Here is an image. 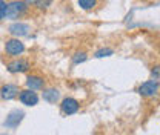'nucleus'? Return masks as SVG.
I'll use <instances>...</instances> for the list:
<instances>
[{"label":"nucleus","instance_id":"6","mask_svg":"<svg viewBox=\"0 0 160 135\" xmlns=\"http://www.w3.org/2000/svg\"><path fill=\"white\" fill-rule=\"evenodd\" d=\"M17 98L20 100V103L25 104V106H36L40 100L37 91H32V89H28V88L26 89H20Z\"/></svg>","mask_w":160,"mask_h":135},{"label":"nucleus","instance_id":"11","mask_svg":"<svg viewBox=\"0 0 160 135\" xmlns=\"http://www.w3.org/2000/svg\"><path fill=\"white\" fill-rule=\"evenodd\" d=\"M23 112L22 111H12L9 115L6 117V120H5V126H8V128H17L19 126V123L23 120Z\"/></svg>","mask_w":160,"mask_h":135},{"label":"nucleus","instance_id":"3","mask_svg":"<svg viewBox=\"0 0 160 135\" xmlns=\"http://www.w3.org/2000/svg\"><path fill=\"white\" fill-rule=\"evenodd\" d=\"M6 69L11 74H25V72H28L31 69V61L28 58L16 57L6 63Z\"/></svg>","mask_w":160,"mask_h":135},{"label":"nucleus","instance_id":"13","mask_svg":"<svg viewBox=\"0 0 160 135\" xmlns=\"http://www.w3.org/2000/svg\"><path fill=\"white\" fill-rule=\"evenodd\" d=\"M72 65H80V63H83V61H86V58H88V52L86 51H83V49H79V51H76L74 54H72Z\"/></svg>","mask_w":160,"mask_h":135},{"label":"nucleus","instance_id":"5","mask_svg":"<svg viewBox=\"0 0 160 135\" xmlns=\"http://www.w3.org/2000/svg\"><path fill=\"white\" fill-rule=\"evenodd\" d=\"M80 109V101L74 97H65L60 101V111L63 115H74Z\"/></svg>","mask_w":160,"mask_h":135},{"label":"nucleus","instance_id":"14","mask_svg":"<svg viewBox=\"0 0 160 135\" xmlns=\"http://www.w3.org/2000/svg\"><path fill=\"white\" fill-rule=\"evenodd\" d=\"M32 5H34L37 9H40V11H46V9L52 5V0H34Z\"/></svg>","mask_w":160,"mask_h":135},{"label":"nucleus","instance_id":"17","mask_svg":"<svg viewBox=\"0 0 160 135\" xmlns=\"http://www.w3.org/2000/svg\"><path fill=\"white\" fill-rule=\"evenodd\" d=\"M151 75H152V80H160V66H154L151 69Z\"/></svg>","mask_w":160,"mask_h":135},{"label":"nucleus","instance_id":"12","mask_svg":"<svg viewBox=\"0 0 160 135\" xmlns=\"http://www.w3.org/2000/svg\"><path fill=\"white\" fill-rule=\"evenodd\" d=\"M97 3H99V0H77V5L80 6V9H83V11H92L96 6H97Z\"/></svg>","mask_w":160,"mask_h":135},{"label":"nucleus","instance_id":"8","mask_svg":"<svg viewBox=\"0 0 160 135\" xmlns=\"http://www.w3.org/2000/svg\"><path fill=\"white\" fill-rule=\"evenodd\" d=\"M29 31H31V26L28 23H23V22H14L12 25H9L8 28V32L12 36V37H25V36H29Z\"/></svg>","mask_w":160,"mask_h":135},{"label":"nucleus","instance_id":"10","mask_svg":"<svg viewBox=\"0 0 160 135\" xmlns=\"http://www.w3.org/2000/svg\"><path fill=\"white\" fill-rule=\"evenodd\" d=\"M42 91H43L42 98H43L46 103H49V104H56L60 100V91L57 88H43Z\"/></svg>","mask_w":160,"mask_h":135},{"label":"nucleus","instance_id":"7","mask_svg":"<svg viewBox=\"0 0 160 135\" xmlns=\"http://www.w3.org/2000/svg\"><path fill=\"white\" fill-rule=\"evenodd\" d=\"M20 88L19 84H14V83H5L0 86V98L5 100V101H9V100H14L19 97Z\"/></svg>","mask_w":160,"mask_h":135},{"label":"nucleus","instance_id":"4","mask_svg":"<svg viewBox=\"0 0 160 135\" xmlns=\"http://www.w3.org/2000/svg\"><path fill=\"white\" fill-rule=\"evenodd\" d=\"M139 94L143 98H152L160 92V83L159 80H148L145 83H142L139 86Z\"/></svg>","mask_w":160,"mask_h":135},{"label":"nucleus","instance_id":"1","mask_svg":"<svg viewBox=\"0 0 160 135\" xmlns=\"http://www.w3.org/2000/svg\"><path fill=\"white\" fill-rule=\"evenodd\" d=\"M29 11V5L25 0H11L6 3V14L5 19L8 20H19L25 17Z\"/></svg>","mask_w":160,"mask_h":135},{"label":"nucleus","instance_id":"2","mask_svg":"<svg viewBox=\"0 0 160 135\" xmlns=\"http://www.w3.org/2000/svg\"><path fill=\"white\" fill-rule=\"evenodd\" d=\"M25 51H26L25 43L20 39H17V37H11V39L5 40V54L8 57H11V58L20 57Z\"/></svg>","mask_w":160,"mask_h":135},{"label":"nucleus","instance_id":"9","mask_svg":"<svg viewBox=\"0 0 160 135\" xmlns=\"http://www.w3.org/2000/svg\"><path fill=\"white\" fill-rule=\"evenodd\" d=\"M45 84H46V80L39 74H31L25 80V86L28 89H32V91H42L45 88Z\"/></svg>","mask_w":160,"mask_h":135},{"label":"nucleus","instance_id":"16","mask_svg":"<svg viewBox=\"0 0 160 135\" xmlns=\"http://www.w3.org/2000/svg\"><path fill=\"white\" fill-rule=\"evenodd\" d=\"M5 14H6V2L0 0V22L5 20Z\"/></svg>","mask_w":160,"mask_h":135},{"label":"nucleus","instance_id":"15","mask_svg":"<svg viewBox=\"0 0 160 135\" xmlns=\"http://www.w3.org/2000/svg\"><path fill=\"white\" fill-rule=\"evenodd\" d=\"M112 54H114V49H111V48H102V49H99V51L94 52V57L96 58L109 57V55H112Z\"/></svg>","mask_w":160,"mask_h":135}]
</instances>
